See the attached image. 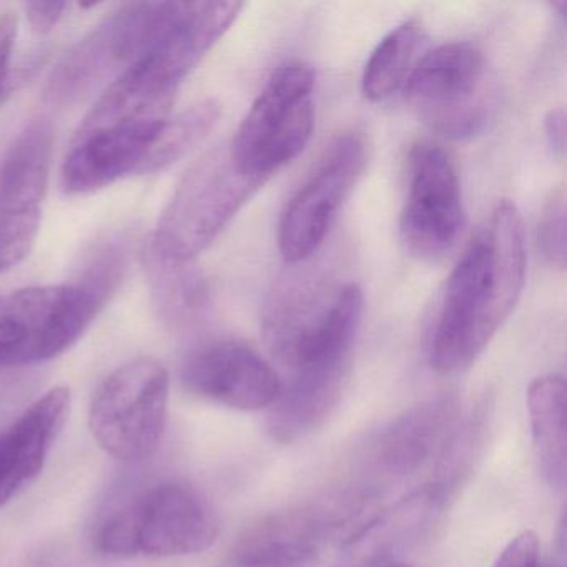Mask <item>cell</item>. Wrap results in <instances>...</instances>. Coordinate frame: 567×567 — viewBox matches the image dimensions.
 <instances>
[{
    "label": "cell",
    "mask_w": 567,
    "mask_h": 567,
    "mask_svg": "<svg viewBox=\"0 0 567 567\" xmlns=\"http://www.w3.org/2000/svg\"><path fill=\"white\" fill-rule=\"evenodd\" d=\"M167 2H137L109 16L55 65L45 87L48 101L71 105L114 82L154 44Z\"/></svg>",
    "instance_id": "9"
},
{
    "label": "cell",
    "mask_w": 567,
    "mask_h": 567,
    "mask_svg": "<svg viewBox=\"0 0 567 567\" xmlns=\"http://www.w3.org/2000/svg\"><path fill=\"white\" fill-rule=\"evenodd\" d=\"M363 303V291L354 284L327 290L295 281L280 288L264 318L271 360L287 378L348 373Z\"/></svg>",
    "instance_id": "2"
},
{
    "label": "cell",
    "mask_w": 567,
    "mask_h": 567,
    "mask_svg": "<svg viewBox=\"0 0 567 567\" xmlns=\"http://www.w3.org/2000/svg\"><path fill=\"white\" fill-rule=\"evenodd\" d=\"M493 567H544L540 563L539 537L534 530H523L501 550ZM564 567V566H549Z\"/></svg>",
    "instance_id": "23"
},
{
    "label": "cell",
    "mask_w": 567,
    "mask_h": 567,
    "mask_svg": "<svg viewBox=\"0 0 567 567\" xmlns=\"http://www.w3.org/2000/svg\"><path fill=\"white\" fill-rule=\"evenodd\" d=\"M16 38H18V16L11 11L0 14V101L9 84Z\"/></svg>",
    "instance_id": "24"
},
{
    "label": "cell",
    "mask_w": 567,
    "mask_h": 567,
    "mask_svg": "<svg viewBox=\"0 0 567 567\" xmlns=\"http://www.w3.org/2000/svg\"><path fill=\"white\" fill-rule=\"evenodd\" d=\"M131 254V238L125 235L105 238L87 255L74 285L104 308L127 274Z\"/></svg>",
    "instance_id": "21"
},
{
    "label": "cell",
    "mask_w": 567,
    "mask_h": 567,
    "mask_svg": "<svg viewBox=\"0 0 567 567\" xmlns=\"http://www.w3.org/2000/svg\"><path fill=\"white\" fill-rule=\"evenodd\" d=\"M526 241L513 202H499L451 271L430 333V363L441 374L470 368L523 293Z\"/></svg>",
    "instance_id": "1"
},
{
    "label": "cell",
    "mask_w": 567,
    "mask_h": 567,
    "mask_svg": "<svg viewBox=\"0 0 567 567\" xmlns=\"http://www.w3.org/2000/svg\"><path fill=\"white\" fill-rule=\"evenodd\" d=\"M188 393L238 411L270 410L281 393L277 368L244 341H217L192 354L182 370Z\"/></svg>",
    "instance_id": "13"
},
{
    "label": "cell",
    "mask_w": 567,
    "mask_h": 567,
    "mask_svg": "<svg viewBox=\"0 0 567 567\" xmlns=\"http://www.w3.org/2000/svg\"><path fill=\"white\" fill-rule=\"evenodd\" d=\"M264 184L238 168L230 145H217L188 168L175 188L148 250L164 260L190 264Z\"/></svg>",
    "instance_id": "3"
},
{
    "label": "cell",
    "mask_w": 567,
    "mask_h": 567,
    "mask_svg": "<svg viewBox=\"0 0 567 567\" xmlns=\"http://www.w3.org/2000/svg\"><path fill=\"white\" fill-rule=\"evenodd\" d=\"M463 224V195L453 162L437 145H416L401 212L404 248L420 260H436L456 244Z\"/></svg>",
    "instance_id": "12"
},
{
    "label": "cell",
    "mask_w": 567,
    "mask_h": 567,
    "mask_svg": "<svg viewBox=\"0 0 567 567\" xmlns=\"http://www.w3.org/2000/svg\"><path fill=\"white\" fill-rule=\"evenodd\" d=\"M148 281L152 298L161 317L174 324L197 320L208 303V288L204 277L190 264H178L157 257L147 250Z\"/></svg>",
    "instance_id": "19"
},
{
    "label": "cell",
    "mask_w": 567,
    "mask_h": 567,
    "mask_svg": "<svg viewBox=\"0 0 567 567\" xmlns=\"http://www.w3.org/2000/svg\"><path fill=\"white\" fill-rule=\"evenodd\" d=\"M24 8L32 31L38 34H48L61 21L68 4L65 2H29Z\"/></svg>",
    "instance_id": "25"
},
{
    "label": "cell",
    "mask_w": 567,
    "mask_h": 567,
    "mask_svg": "<svg viewBox=\"0 0 567 567\" xmlns=\"http://www.w3.org/2000/svg\"><path fill=\"white\" fill-rule=\"evenodd\" d=\"M214 507L194 487L164 483L105 517L95 547L105 556H190L218 537Z\"/></svg>",
    "instance_id": "4"
},
{
    "label": "cell",
    "mask_w": 567,
    "mask_h": 567,
    "mask_svg": "<svg viewBox=\"0 0 567 567\" xmlns=\"http://www.w3.org/2000/svg\"><path fill=\"white\" fill-rule=\"evenodd\" d=\"M374 567H414V566H411V564L396 563V560H386V563L378 564V566H374Z\"/></svg>",
    "instance_id": "27"
},
{
    "label": "cell",
    "mask_w": 567,
    "mask_h": 567,
    "mask_svg": "<svg viewBox=\"0 0 567 567\" xmlns=\"http://www.w3.org/2000/svg\"><path fill=\"white\" fill-rule=\"evenodd\" d=\"M171 377L151 358L109 374L92 398L89 424L105 453L118 461L151 456L167 424Z\"/></svg>",
    "instance_id": "7"
},
{
    "label": "cell",
    "mask_w": 567,
    "mask_h": 567,
    "mask_svg": "<svg viewBox=\"0 0 567 567\" xmlns=\"http://www.w3.org/2000/svg\"><path fill=\"white\" fill-rule=\"evenodd\" d=\"M423 28L417 21L403 22L381 39L368 59L361 79V89L368 101L384 102L403 91L420 61L417 55L423 48Z\"/></svg>",
    "instance_id": "18"
},
{
    "label": "cell",
    "mask_w": 567,
    "mask_h": 567,
    "mask_svg": "<svg viewBox=\"0 0 567 567\" xmlns=\"http://www.w3.org/2000/svg\"><path fill=\"white\" fill-rule=\"evenodd\" d=\"M102 310L78 285L0 293V367L44 363L71 350Z\"/></svg>",
    "instance_id": "8"
},
{
    "label": "cell",
    "mask_w": 567,
    "mask_h": 567,
    "mask_svg": "<svg viewBox=\"0 0 567 567\" xmlns=\"http://www.w3.org/2000/svg\"><path fill=\"white\" fill-rule=\"evenodd\" d=\"M69 411L71 391L52 388L0 433V507L39 476Z\"/></svg>",
    "instance_id": "14"
},
{
    "label": "cell",
    "mask_w": 567,
    "mask_h": 567,
    "mask_svg": "<svg viewBox=\"0 0 567 567\" xmlns=\"http://www.w3.org/2000/svg\"><path fill=\"white\" fill-rule=\"evenodd\" d=\"M220 114V104L207 99L192 105L177 117L168 118L154 147L138 168V174H155L181 161L192 148L204 142L217 125Z\"/></svg>",
    "instance_id": "20"
},
{
    "label": "cell",
    "mask_w": 567,
    "mask_h": 567,
    "mask_svg": "<svg viewBox=\"0 0 567 567\" xmlns=\"http://www.w3.org/2000/svg\"><path fill=\"white\" fill-rule=\"evenodd\" d=\"M315 72L307 65L278 69L251 104L230 142L241 172L267 182L310 142L315 125Z\"/></svg>",
    "instance_id": "6"
},
{
    "label": "cell",
    "mask_w": 567,
    "mask_h": 567,
    "mask_svg": "<svg viewBox=\"0 0 567 567\" xmlns=\"http://www.w3.org/2000/svg\"><path fill=\"white\" fill-rule=\"evenodd\" d=\"M367 162V142L358 132H344L324 148L281 217L278 247L288 264L317 254Z\"/></svg>",
    "instance_id": "10"
},
{
    "label": "cell",
    "mask_w": 567,
    "mask_h": 567,
    "mask_svg": "<svg viewBox=\"0 0 567 567\" xmlns=\"http://www.w3.org/2000/svg\"><path fill=\"white\" fill-rule=\"evenodd\" d=\"M52 148L51 122L35 118L0 157V274L22 264L38 241Z\"/></svg>",
    "instance_id": "11"
},
{
    "label": "cell",
    "mask_w": 567,
    "mask_h": 567,
    "mask_svg": "<svg viewBox=\"0 0 567 567\" xmlns=\"http://www.w3.org/2000/svg\"><path fill=\"white\" fill-rule=\"evenodd\" d=\"M453 396L433 398L393 421L374 441L371 464L388 477L416 473L437 451L450 443L457 417Z\"/></svg>",
    "instance_id": "16"
},
{
    "label": "cell",
    "mask_w": 567,
    "mask_h": 567,
    "mask_svg": "<svg viewBox=\"0 0 567 567\" xmlns=\"http://www.w3.org/2000/svg\"><path fill=\"white\" fill-rule=\"evenodd\" d=\"M566 393V381L556 374L536 378L527 388L534 456L553 487H564L567 477Z\"/></svg>",
    "instance_id": "17"
},
{
    "label": "cell",
    "mask_w": 567,
    "mask_h": 567,
    "mask_svg": "<svg viewBox=\"0 0 567 567\" xmlns=\"http://www.w3.org/2000/svg\"><path fill=\"white\" fill-rule=\"evenodd\" d=\"M337 523L315 509L275 513L248 527L231 550V567H308Z\"/></svg>",
    "instance_id": "15"
},
{
    "label": "cell",
    "mask_w": 567,
    "mask_h": 567,
    "mask_svg": "<svg viewBox=\"0 0 567 567\" xmlns=\"http://www.w3.org/2000/svg\"><path fill=\"white\" fill-rule=\"evenodd\" d=\"M537 244L544 260L557 270L566 268V192H553L537 225Z\"/></svg>",
    "instance_id": "22"
},
{
    "label": "cell",
    "mask_w": 567,
    "mask_h": 567,
    "mask_svg": "<svg viewBox=\"0 0 567 567\" xmlns=\"http://www.w3.org/2000/svg\"><path fill=\"white\" fill-rule=\"evenodd\" d=\"M403 92L426 127L456 141L480 134L496 109L486 61L467 42H450L427 52Z\"/></svg>",
    "instance_id": "5"
},
{
    "label": "cell",
    "mask_w": 567,
    "mask_h": 567,
    "mask_svg": "<svg viewBox=\"0 0 567 567\" xmlns=\"http://www.w3.org/2000/svg\"><path fill=\"white\" fill-rule=\"evenodd\" d=\"M544 132H546L547 144L553 148L554 154L564 155L566 152V111L564 107L549 111L544 118Z\"/></svg>",
    "instance_id": "26"
}]
</instances>
